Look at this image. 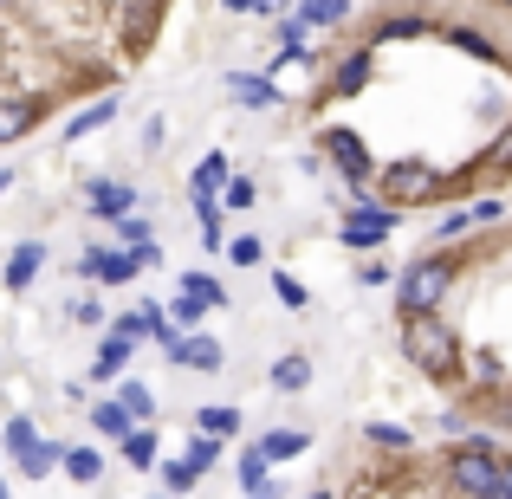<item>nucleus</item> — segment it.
<instances>
[{
    "instance_id": "a878e982",
    "label": "nucleus",
    "mask_w": 512,
    "mask_h": 499,
    "mask_svg": "<svg viewBox=\"0 0 512 499\" xmlns=\"http://www.w3.org/2000/svg\"><path fill=\"white\" fill-rule=\"evenodd\" d=\"M292 13H299L312 33H331V26L350 20V0H292Z\"/></svg>"
},
{
    "instance_id": "09e8293b",
    "label": "nucleus",
    "mask_w": 512,
    "mask_h": 499,
    "mask_svg": "<svg viewBox=\"0 0 512 499\" xmlns=\"http://www.w3.org/2000/svg\"><path fill=\"white\" fill-rule=\"evenodd\" d=\"M7 188H13V169H0V195H7Z\"/></svg>"
},
{
    "instance_id": "864d4df0",
    "label": "nucleus",
    "mask_w": 512,
    "mask_h": 499,
    "mask_svg": "<svg viewBox=\"0 0 512 499\" xmlns=\"http://www.w3.org/2000/svg\"><path fill=\"white\" fill-rule=\"evenodd\" d=\"M163 499H169V493H163Z\"/></svg>"
},
{
    "instance_id": "a18cd8bd",
    "label": "nucleus",
    "mask_w": 512,
    "mask_h": 499,
    "mask_svg": "<svg viewBox=\"0 0 512 499\" xmlns=\"http://www.w3.org/2000/svg\"><path fill=\"white\" fill-rule=\"evenodd\" d=\"M163 143H169V124H163V117H156V124L143 130V150H163Z\"/></svg>"
},
{
    "instance_id": "79ce46f5",
    "label": "nucleus",
    "mask_w": 512,
    "mask_h": 499,
    "mask_svg": "<svg viewBox=\"0 0 512 499\" xmlns=\"http://www.w3.org/2000/svg\"><path fill=\"white\" fill-rule=\"evenodd\" d=\"M227 208H253V182H247V175H234V182H227Z\"/></svg>"
},
{
    "instance_id": "dca6fc26",
    "label": "nucleus",
    "mask_w": 512,
    "mask_h": 499,
    "mask_svg": "<svg viewBox=\"0 0 512 499\" xmlns=\"http://www.w3.org/2000/svg\"><path fill=\"white\" fill-rule=\"evenodd\" d=\"M435 33H441V39H448V46H454V52H474V59H480V65H506V52H500V46H493V39H487V33H480V26H461V20H435Z\"/></svg>"
},
{
    "instance_id": "5701e85b",
    "label": "nucleus",
    "mask_w": 512,
    "mask_h": 499,
    "mask_svg": "<svg viewBox=\"0 0 512 499\" xmlns=\"http://www.w3.org/2000/svg\"><path fill=\"white\" fill-rule=\"evenodd\" d=\"M234 474H240V493H247V499H279V487L266 480V474H273V461H266L260 448H247V454H240V467H234Z\"/></svg>"
},
{
    "instance_id": "c85d7f7f",
    "label": "nucleus",
    "mask_w": 512,
    "mask_h": 499,
    "mask_svg": "<svg viewBox=\"0 0 512 499\" xmlns=\"http://www.w3.org/2000/svg\"><path fill=\"white\" fill-rule=\"evenodd\" d=\"M111 240H117V247H130V253H137V247H150V240H156V221H150V214H124V221H111Z\"/></svg>"
},
{
    "instance_id": "de8ad7c7",
    "label": "nucleus",
    "mask_w": 512,
    "mask_h": 499,
    "mask_svg": "<svg viewBox=\"0 0 512 499\" xmlns=\"http://www.w3.org/2000/svg\"><path fill=\"white\" fill-rule=\"evenodd\" d=\"M305 499H338V493H331V487H312V493H305Z\"/></svg>"
},
{
    "instance_id": "603ef678",
    "label": "nucleus",
    "mask_w": 512,
    "mask_h": 499,
    "mask_svg": "<svg viewBox=\"0 0 512 499\" xmlns=\"http://www.w3.org/2000/svg\"><path fill=\"white\" fill-rule=\"evenodd\" d=\"M500 7H506V13H512V0H500Z\"/></svg>"
},
{
    "instance_id": "f257e3e1",
    "label": "nucleus",
    "mask_w": 512,
    "mask_h": 499,
    "mask_svg": "<svg viewBox=\"0 0 512 499\" xmlns=\"http://www.w3.org/2000/svg\"><path fill=\"white\" fill-rule=\"evenodd\" d=\"M402 357H409V370H422L428 383H461V337L441 312H422V318H402Z\"/></svg>"
},
{
    "instance_id": "cd10ccee",
    "label": "nucleus",
    "mask_w": 512,
    "mask_h": 499,
    "mask_svg": "<svg viewBox=\"0 0 512 499\" xmlns=\"http://www.w3.org/2000/svg\"><path fill=\"white\" fill-rule=\"evenodd\" d=\"M156 26H163V0H143V7L130 13V26H124V46H130V52H143Z\"/></svg>"
},
{
    "instance_id": "bb28decb",
    "label": "nucleus",
    "mask_w": 512,
    "mask_h": 499,
    "mask_svg": "<svg viewBox=\"0 0 512 499\" xmlns=\"http://www.w3.org/2000/svg\"><path fill=\"white\" fill-rule=\"evenodd\" d=\"M65 480H78V487H98V480H104V454L98 448H65Z\"/></svg>"
},
{
    "instance_id": "9d476101",
    "label": "nucleus",
    "mask_w": 512,
    "mask_h": 499,
    "mask_svg": "<svg viewBox=\"0 0 512 499\" xmlns=\"http://www.w3.org/2000/svg\"><path fill=\"white\" fill-rule=\"evenodd\" d=\"M163 357L175 363V370H201V376H214L227 363V350H221V337H208V331H182L175 344L163 350Z\"/></svg>"
},
{
    "instance_id": "0eeeda50",
    "label": "nucleus",
    "mask_w": 512,
    "mask_h": 499,
    "mask_svg": "<svg viewBox=\"0 0 512 499\" xmlns=\"http://www.w3.org/2000/svg\"><path fill=\"white\" fill-rule=\"evenodd\" d=\"M78 273L91 279V286H137L143 260L130 247H85V260H78Z\"/></svg>"
},
{
    "instance_id": "f704fd0d",
    "label": "nucleus",
    "mask_w": 512,
    "mask_h": 499,
    "mask_svg": "<svg viewBox=\"0 0 512 499\" xmlns=\"http://www.w3.org/2000/svg\"><path fill=\"white\" fill-rule=\"evenodd\" d=\"M117 402H124L137 422H156V396H150L143 383H130V376H117Z\"/></svg>"
},
{
    "instance_id": "39448f33",
    "label": "nucleus",
    "mask_w": 512,
    "mask_h": 499,
    "mask_svg": "<svg viewBox=\"0 0 512 499\" xmlns=\"http://www.w3.org/2000/svg\"><path fill=\"white\" fill-rule=\"evenodd\" d=\"M376 195H383L389 208H422V201H441V195H448V182H441L422 156H402V163H383V169H376Z\"/></svg>"
},
{
    "instance_id": "aec40b11",
    "label": "nucleus",
    "mask_w": 512,
    "mask_h": 499,
    "mask_svg": "<svg viewBox=\"0 0 512 499\" xmlns=\"http://www.w3.org/2000/svg\"><path fill=\"white\" fill-rule=\"evenodd\" d=\"M130 350H137L130 337L104 331V337H98V357H91V383H117V376L130 370Z\"/></svg>"
},
{
    "instance_id": "473e14b6",
    "label": "nucleus",
    "mask_w": 512,
    "mask_h": 499,
    "mask_svg": "<svg viewBox=\"0 0 512 499\" xmlns=\"http://www.w3.org/2000/svg\"><path fill=\"white\" fill-rule=\"evenodd\" d=\"M182 292H195L208 312H227V286H221L214 273H182Z\"/></svg>"
},
{
    "instance_id": "f3484780",
    "label": "nucleus",
    "mask_w": 512,
    "mask_h": 499,
    "mask_svg": "<svg viewBox=\"0 0 512 499\" xmlns=\"http://www.w3.org/2000/svg\"><path fill=\"white\" fill-rule=\"evenodd\" d=\"M422 33H435V13H422V7H396V13H383V20H376L370 46H383V39H422Z\"/></svg>"
},
{
    "instance_id": "20e7f679",
    "label": "nucleus",
    "mask_w": 512,
    "mask_h": 499,
    "mask_svg": "<svg viewBox=\"0 0 512 499\" xmlns=\"http://www.w3.org/2000/svg\"><path fill=\"white\" fill-rule=\"evenodd\" d=\"M318 156H325L331 169L350 182V201H370V182H376V156H370V143L357 137V130H344V124H325L318 130Z\"/></svg>"
},
{
    "instance_id": "6e6552de",
    "label": "nucleus",
    "mask_w": 512,
    "mask_h": 499,
    "mask_svg": "<svg viewBox=\"0 0 512 499\" xmlns=\"http://www.w3.org/2000/svg\"><path fill=\"white\" fill-rule=\"evenodd\" d=\"M85 208L98 214V221H124V214H137V182H124V175H91Z\"/></svg>"
},
{
    "instance_id": "6ab92c4d",
    "label": "nucleus",
    "mask_w": 512,
    "mask_h": 499,
    "mask_svg": "<svg viewBox=\"0 0 512 499\" xmlns=\"http://www.w3.org/2000/svg\"><path fill=\"white\" fill-rule=\"evenodd\" d=\"M111 124H117V91H111V98H91L85 111L59 130V143H85V137H98V130H111Z\"/></svg>"
},
{
    "instance_id": "7c9ffc66",
    "label": "nucleus",
    "mask_w": 512,
    "mask_h": 499,
    "mask_svg": "<svg viewBox=\"0 0 512 499\" xmlns=\"http://www.w3.org/2000/svg\"><path fill=\"white\" fill-rule=\"evenodd\" d=\"M117 448H124V461H130V467H156V448H163V441H156V428H150V422H137L124 441H117Z\"/></svg>"
},
{
    "instance_id": "f03ea898",
    "label": "nucleus",
    "mask_w": 512,
    "mask_h": 499,
    "mask_svg": "<svg viewBox=\"0 0 512 499\" xmlns=\"http://www.w3.org/2000/svg\"><path fill=\"white\" fill-rule=\"evenodd\" d=\"M454 279H461V260H454L448 247H435V253H415V260L396 273V312H402V318L441 312V299L454 292Z\"/></svg>"
},
{
    "instance_id": "72a5a7b5",
    "label": "nucleus",
    "mask_w": 512,
    "mask_h": 499,
    "mask_svg": "<svg viewBox=\"0 0 512 499\" xmlns=\"http://www.w3.org/2000/svg\"><path fill=\"white\" fill-rule=\"evenodd\" d=\"M350 279H357L363 292H376V286H396V266H389L383 253H363V260H357V273H350Z\"/></svg>"
},
{
    "instance_id": "49530a36",
    "label": "nucleus",
    "mask_w": 512,
    "mask_h": 499,
    "mask_svg": "<svg viewBox=\"0 0 512 499\" xmlns=\"http://www.w3.org/2000/svg\"><path fill=\"white\" fill-rule=\"evenodd\" d=\"M500 493L512 499V454H506V461H500Z\"/></svg>"
},
{
    "instance_id": "9b49d317",
    "label": "nucleus",
    "mask_w": 512,
    "mask_h": 499,
    "mask_svg": "<svg viewBox=\"0 0 512 499\" xmlns=\"http://www.w3.org/2000/svg\"><path fill=\"white\" fill-rule=\"evenodd\" d=\"M221 91L240 104V111H273L279 104V85L266 72H221Z\"/></svg>"
},
{
    "instance_id": "37998d69",
    "label": "nucleus",
    "mask_w": 512,
    "mask_h": 499,
    "mask_svg": "<svg viewBox=\"0 0 512 499\" xmlns=\"http://www.w3.org/2000/svg\"><path fill=\"white\" fill-rule=\"evenodd\" d=\"M72 318L78 325H104V305L98 299H72Z\"/></svg>"
},
{
    "instance_id": "58836bf2",
    "label": "nucleus",
    "mask_w": 512,
    "mask_h": 499,
    "mask_svg": "<svg viewBox=\"0 0 512 499\" xmlns=\"http://www.w3.org/2000/svg\"><path fill=\"white\" fill-rule=\"evenodd\" d=\"M169 318H175V325H182V331H195L201 318H208V305H201L195 292H175V299H169Z\"/></svg>"
},
{
    "instance_id": "a19ab883",
    "label": "nucleus",
    "mask_w": 512,
    "mask_h": 499,
    "mask_svg": "<svg viewBox=\"0 0 512 499\" xmlns=\"http://www.w3.org/2000/svg\"><path fill=\"white\" fill-rule=\"evenodd\" d=\"M273 292H279V305H292V312L305 305V286H299L292 273H273Z\"/></svg>"
},
{
    "instance_id": "4be33fe9",
    "label": "nucleus",
    "mask_w": 512,
    "mask_h": 499,
    "mask_svg": "<svg viewBox=\"0 0 512 499\" xmlns=\"http://www.w3.org/2000/svg\"><path fill=\"white\" fill-rule=\"evenodd\" d=\"M85 422L98 428L104 441H124L130 428H137V415H130V409H124V402H117V396H98V402H91V415H85Z\"/></svg>"
},
{
    "instance_id": "c9c22d12",
    "label": "nucleus",
    "mask_w": 512,
    "mask_h": 499,
    "mask_svg": "<svg viewBox=\"0 0 512 499\" xmlns=\"http://www.w3.org/2000/svg\"><path fill=\"white\" fill-rule=\"evenodd\" d=\"M195 467H188V454H175V461H163V493L169 499H182V493H195Z\"/></svg>"
},
{
    "instance_id": "1a4fd4ad",
    "label": "nucleus",
    "mask_w": 512,
    "mask_h": 499,
    "mask_svg": "<svg viewBox=\"0 0 512 499\" xmlns=\"http://www.w3.org/2000/svg\"><path fill=\"white\" fill-rule=\"evenodd\" d=\"M500 214H506L500 195H480L474 208H448V214H441V221H435V240H441V247H448V240H467V234H480V227H493Z\"/></svg>"
},
{
    "instance_id": "7ed1b4c3",
    "label": "nucleus",
    "mask_w": 512,
    "mask_h": 499,
    "mask_svg": "<svg viewBox=\"0 0 512 499\" xmlns=\"http://www.w3.org/2000/svg\"><path fill=\"white\" fill-rule=\"evenodd\" d=\"M500 461H506V454L493 448L487 435H461L448 448V487L461 499H506L500 493Z\"/></svg>"
},
{
    "instance_id": "4c0bfd02",
    "label": "nucleus",
    "mask_w": 512,
    "mask_h": 499,
    "mask_svg": "<svg viewBox=\"0 0 512 499\" xmlns=\"http://www.w3.org/2000/svg\"><path fill=\"white\" fill-rule=\"evenodd\" d=\"M221 13H260V20H286L292 0H221Z\"/></svg>"
},
{
    "instance_id": "f8f14e48",
    "label": "nucleus",
    "mask_w": 512,
    "mask_h": 499,
    "mask_svg": "<svg viewBox=\"0 0 512 499\" xmlns=\"http://www.w3.org/2000/svg\"><path fill=\"white\" fill-rule=\"evenodd\" d=\"M46 124V98H0V150Z\"/></svg>"
},
{
    "instance_id": "4468645a",
    "label": "nucleus",
    "mask_w": 512,
    "mask_h": 499,
    "mask_svg": "<svg viewBox=\"0 0 512 499\" xmlns=\"http://www.w3.org/2000/svg\"><path fill=\"white\" fill-rule=\"evenodd\" d=\"M227 182H234V169H227V150H208L195 169H188V201H221Z\"/></svg>"
},
{
    "instance_id": "c756f323",
    "label": "nucleus",
    "mask_w": 512,
    "mask_h": 499,
    "mask_svg": "<svg viewBox=\"0 0 512 499\" xmlns=\"http://www.w3.org/2000/svg\"><path fill=\"white\" fill-rule=\"evenodd\" d=\"M195 428L214 435V441H227L240 428V409H234V402H208V409H195Z\"/></svg>"
},
{
    "instance_id": "393cba45",
    "label": "nucleus",
    "mask_w": 512,
    "mask_h": 499,
    "mask_svg": "<svg viewBox=\"0 0 512 499\" xmlns=\"http://www.w3.org/2000/svg\"><path fill=\"white\" fill-rule=\"evenodd\" d=\"M253 448H260L266 454V461H299V454L305 448H312V435H305V428H273V435H260V441H253Z\"/></svg>"
},
{
    "instance_id": "c03bdc74",
    "label": "nucleus",
    "mask_w": 512,
    "mask_h": 499,
    "mask_svg": "<svg viewBox=\"0 0 512 499\" xmlns=\"http://www.w3.org/2000/svg\"><path fill=\"white\" fill-rule=\"evenodd\" d=\"M111 331H117V337H130V344H143V318H137V312H124V318H111Z\"/></svg>"
},
{
    "instance_id": "ddd939ff",
    "label": "nucleus",
    "mask_w": 512,
    "mask_h": 499,
    "mask_svg": "<svg viewBox=\"0 0 512 499\" xmlns=\"http://www.w3.org/2000/svg\"><path fill=\"white\" fill-rule=\"evenodd\" d=\"M376 78V46H357L338 59V72H331V98H357V91H370Z\"/></svg>"
},
{
    "instance_id": "ea45409f",
    "label": "nucleus",
    "mask_w": 512,
    "mask_h": 499,
    "mask_svg": "<svg viewBox=\"0 0 512 499\" xmlns=\"http://www.w3.org/2000/svg\"><path fill=\"white\" fill-rule=\"evenodd\" d=\"M227 260H234V266H260V240H253V234L227 240Z\"/></svg>"
},
{
    "instance_id": "423d86ee",
    "label": "nucleus",
    "mask_w": 512,
    "mask_h": 499,
    "mask_svg": "<svg viewBox=\"0 0 512 499\" xmlns=\"http://www.w3.org/2000/svg\"><path fill=\"white\" fill-rule=\"evenodd\" d=\"M396 227H402L396 208H389L383 195H370V201H350V214L338 221V240L350 253H383V240L396 234Z\"/></svg>"
},
{
    "instance_id": "2eb2a0df",
    "label": "nucleus",
    "mask_w": 512,
    "mask_h": 499,
    "mask_svg": "<svg viewBox=\"0 0 512 499\" xmlns=\"http://www.w3.org/2000/svg\"><path fill=\"white\" fill-rule=\"evenodd\" d=\"M39 266H46V240H20V247L7 253V266H0V286H7V292H26L39 279Z\"/></svg>"
},
{
    "instance_id": "412c9836",
    "label": "nucleus",
    "mask_w": 512,
    "mask_h": 499,
    "mask_svg": "<svg viewBox=\"0 0 512 499\" xmlns=\"http://www.w3.org/2000/svg\"><path fill=\"white\" fill-rule=\"evenodd\" d=\"M195 240L201 253H227V201H195Z\"/></svg>"
},
{
    "instance_id": "b1692460",
    "label": "nucleus",
    "mask_w": 512,
    "mask_h": 499,
    "mask_svg": "<svg viewBox=\"0 0 512 499\" xmlns=\"http://www.w3.org/2000/svg\"><path fill=\"white\" fill-rule=\"evenodd\" d=\"M266 383H273L279 396H299V389L312 383V357H305V350H286V357H279L273 370H266Z\"/></svg>"
},
{
    "instance_id": "2f4dec72",
    "label": "nucleus",
    "mask_w": 512,
    "mask_h": 499,
    "mask_svg": "<svg viewBox=\"0 0 512 499\" xmlns=\"http://www.w3.org/2000/svg\"><path fill=\"white\" fill-rule=\"evenodd\" d=\"M363 441H370V448H383V454H409L415 448V435L402 422H370V428H363Z\"/></svg>"
},
{
    "instance_id": "a211bd4d",
    "label": "nucleus",
    "mask_w": 512,
    "mask_h": 499,
    "mask_svg": "<svg viewBox=\"0 0 512 499\" xmlns=\"http://www.w3.org/2000/svg\"><path fill=\"white\" fill-rule=\"evenodd\" d=\"M461 383L474 389L480 402H487V396H500V389H506V363L493 357V350H474V357L461 363Z\"/></svg>"
},
{
    "instance_id": "3c124183",
    "label": "nucleus",
    "mask_w": 512,
    "mask_h": 499,
    "mask_svg": "<svg viewBox=\"0 0 512 499\" xmlns=\"http://www.w3.org/2000/svg\"><path fill=\"white\" fill-rule=\"evenodd\" d=\"M7 7H13V0H0V13H7Z\"/></svg>"
},
{
    "instance_id": "8fccbe9b",
    "label": "nucleus",
    "mask_w": 512,
    "mask_h": 499,
    "mask_svg": "<svg viewBox=\"0 0 512 499\" xmlns=\"http://www.w3.org/2000/svg\"><path fill=\"white\" fill-rule=\"evenodd\" d=\"M0 499H13V493H7V480H0Z\"/></svg>"
},
{
    "instance_id": "e433bc0d",
    "label": "nucleus",
    "mask_w": 512,
    "mask_h": 499,
    "mask_svg": "<svg viewBox=\"0 0 512 499\" xmlns=\"http://www.w3.org/2000/svg\"><path fill=\"white\" fill-rule=\"evenodd\" d=\"M214 461H221V441L195 428V441H188V467H195V474H214Z\"/></svg>"
}]
</instances>
